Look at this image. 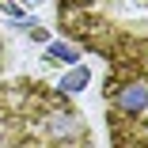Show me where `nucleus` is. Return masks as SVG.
<instances>
[{
	"label": "nucleus",
	"mask_w": 148,
	"mask_h": 148,
	"mask_svg": "<svg viewBox=\"0 0 148 148\" xmlns=\"http://www.w3.org/2000/svg\"><path fill=\"white\" fill-rule=\"evenodd\" d=\"M114 106L122 114H140L148 110V84H125L114 91Z\"/></svg>",
	"instance_id": "obj_1"
},
{
	"label": "nucleus",
	"mask_w": 148,
	"mask_h": 148,
	"mask_svg": "<svg viewBox=\"0 0 148 148\" xmlns=\"http://www.w3.org/2000/svg\"><path fill=\"white\" fill-rule=\"evenodd\" d=\"M87 80H91V72H87V69L76 61L61 80H57V91H61V95H76V91H84V87H87Z\"/></svg>",
	"instance_id": "obj_2"
},
{
	"label": "nucleus",
	"mask_w": 148,
	"mask_h": 148,
	"mask_svg": "<svg viewBox=\"0 0 148 148\" xmlns=\"http://www.w3.org/2000/svg\"><path fill=\"white\" fill-rule=\"evenodd\" d=\"M46 61L49 65H76L80 61V49L69 42H46Z\"/></svg>",
	"instance_id": "obj_3"
},
{
	"label": "nucleus",
	"mask_w": 148,
	"mask_h": 148,
	"mask_svg": "<svg viewBox=\"0 0 148 148\" xmlns=\"http://www.w3.org/2000/svg\"><path fill=\"white\" fill-rule=\"evenodd\" d=\"M31 38H34V42H49V31H46V27H38V23H34V27H31Z\"/></svg>",
	"instance_id": "obj_4"
}]
</instances>
